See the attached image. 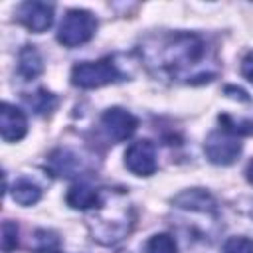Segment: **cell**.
I'll list each match as a JSON object with an SVG mask.
<instances>
[{
	"mask_svg": "<svg viewBox=\"0 0 253 253\" xmlns=\"http://www.w3.org/2000/svg\"><path fill=\"white\" fill-rule=\"evenodd\" d=\"M144 59L158 73L184 81V83H208L215 77L204 65L206 42L198 34L174 32L158 38H150L142 47Z\"/></svg>",
	"mask_w": 253,
	"mask_h": 253,
	"instance_id": "obj_1",
	"label": "cell"
},
{
	"mask_svg": "<svg viewBox=\"0 0 253 253\" xmlns=\"http://www.w3.org/2000/svg\"><path fill=\"white\" fill-rule=\"evenodd\" d=\"M125 75L117 67L113 57H103L99 61H81L71 69V83L81 89H99L103 85L121 81Z\"/></svg>",
	"mask_w": 253,
	"mask_h": 253,
	"instance_id": "obj_2",
	"label": "cell"
},
{
	"mask_svg": "<svg viewBox=\"0 0 253 253\" xmlns=\"http://www.w3.org/2000/svg\"><path fill=\"white\" fill-rule=\"evenodd\" d=\"M97 30V20L87 10H69L57 30V42L65 47H77L87 43Z\"/></svg>",
	"mask_w": 253,
	"mask_h": 253,
	"instance_id": "obj_3",
	"label": "cell"
},
{
	"mask_svg": "<svg viewBox=\"0 0 253 253\" xmlns=\"http://www.w3.org/2000/svg\"><path fill=\"white\" fill-rule=\"evenodd\" d=\"M204 152H206L210 162L227 166V164L235 162V158L239 156L241 140L237 134H233L221 126L219 130H213L208 134V138L204 142Z\"/></svg>",
	"mask_w": 253,
	"mask_h": 253,
	"instance_id": "obj_4",
	"label": "cell"
},
{
	"mask_svg": "<svg viewBox=\"0 0 253 253\" xmlns=\"http://www.w3.org/2000/svg\"><path fill=\"white\" fill-rule=\"evenodd\" d=\"M101 126L109 140L123 142L134 134L138 121L132 113H128L121 107H111L101 115Z\"/></svg>",
	"mask_w": 253,
	"mask_h": 253,
	"instance_id": "obj_5",
	"label": "cell"
},
{
	"mask_svg": "<svg viewBox=\"0 0 253 253\" xmlns=\"http://www.w3.org/2000/svg\"><path fill=\"white\" fill-rule=\"evenodd\" d=\"M125 166L136 176H152L156 172V146L150 140H136L125 152Z\"/></svg>",
	"mask_w": 253,
	"mask_h": 253,
	"instance_id": "obj_6",
	"label": "cell"
},
{
	"mask_svg": "<svg viewBox=\"0 0 253 253\" xmlns=\"http://www.w3.org/2000/svg\"><path fill=\"white\" fill-rule=\"evenodd\" d=\"M18 20L30 32L42 34L53 24V4H47V2H24L18 8Z\"/></svg>",
	"mask_w": 253,
	"mask_h": 253,
	"instance_id": "obj_7",
	"label": "cell"
},
{
	"mask_svg": "<svg viewBox=\"0 0 253 253\" xmlns=\"http://www.w3.org/2000/svg\"><path fill=\"white\" fill-rule=\"evenodd\" d=\"M174 206L184 210V211H192V213H204V215H215L217 213V204H215L213 196L206 190H200V188L186 190V192L178 194L174 198Z\"/></svg>",
	"mask_w": 253,
	"mask_h": 253,
	"instance_id": "obj_8",
	"label": "cell"
},
{
	"mask_svg": "<svg viewBox=\"0 0 253 253\" xmlns=\"http://www.w3.org/2000/svg\"><path fill=\"white\" fill-rule=\"evenodd\" d=\"M0 130H2V138L6 142H16L20 138H24V134L28 132V123H26V115L10 105V103H2L0 107Z\"/></svg>",
	"mask_w": 253,
	"mask_h": 253,
	"instance_id": "obj_9",
	"label": "cell"
},
{
	"mask_svg": "<svg viewBox=\"0 0 253 253\" xmlns=\"http://www.w3.org/2000/svg\"><path fill=\"white\" fill-rule=\"evenodd\" d=\"M65 202L73 210H91V208L101 206L103 196H101V190H97V188H93L85 182H79V184L69 188V192L65 196Z\"/></svg>",
	"mask_w": 253,
	"mask_h": 253,
	"instance_id": "obj_10",
	"label": "cell"
},
{
	"mask_svg": "<svg viewBox=\"0 0 253 253\" xmlns=\"http://www.w3.org/2000/svg\"><path fill=\"white\" fill-rule=\"evenodd\" d=\"M49 166H51L53 174L63 176V178H73L83 170L79 156L75 152H71L69 148H57L49 156Z\"/></svg>",
	"mask_w": 253,
	"mask_h": 253,
	"instance_id": "obj_11",
	"label": "cell"
},
{
	"mask_svg": "<svg viewBox=\"0 0 253 253\" xmlns=\"http://www.w3.org/2000/svg\"><path fill=\"white\" fill-rule=\"evenodd\" d=\"M42 71H43V59L38 53V49L34 45L22 47V51L18 55V73L26 81H30V79H36Z\"/></svg>",
	"mask_w": 253,
	"mask_h": 253,
	"instance_id": "obj_12",
	"label": "cell"
},
{
	"mask_svg": "<svg viewBox=\"0 0 253 253\" xmlns=\"http://www.w3.org/2000/svg\"><path fill=\"white\" fill-rule=\"evenodd\" d=\"M12 198L20 206H32L42 198V190L36 182L28 180V178H20L12 186Z\"/></svg>",
	"mask_w": 253,
	"mask_h": 253,
	"instance_id": "obj_13",
	"label": "cell"
},
{
	"mask_svg": "<svg viewBox=\"0 0 253 253\" xmlns=\"http://www.w3.org/2000/svg\"><path fill=\"white\" fill-rule=\"evenodd\" d=\"M34 253H61V239L51 229H36L32 237Z\"/></svg>",
	"mask_w": 253,
	"mask_h": 253,
	"instance_id": "obj_14",
	"label": "cell"
},
{
	"mask_svg": "<svg viewBox=\"0 0 253 253\" xmlns=\"http://www.w3.org/2000/svg\"><path fill=\"white\" fill-rule=\"evenodd\" d=\"M26 105L36 113V115H47L55 109L57 105V99L53 93H49L47 89H38L36 93H30L24 97Z\"/></svg>",
	"mask_w": 253,
	"mask_h": 253,
	"instance_id": "obj_15",
	"label": "cell"
},
{
	"mask_svg": "<svg viewBox=\"0 0 253 253\" xmlns=\"http://www.w3.org/2000/svg\"><path fill=\"white\" fill-rule=\"evenodd\" d=\"M144 253H178V245L172 235L156 233L144 243Z\"/></svg>",
	"mask_w": 253,
	"mask_h": 253,
	"instance_id": "obj_16",
	"label": "cell"
},
{
	"mask_svg": "<svg viewBox=\"0 0 253 253\" xmlns=\"http://www.w3.org/2000/svg\"><path fill=\"white\" fill-rule=\"evenodd\" d=\"M18 247V225L12 221L2 223V251L12 253Z\"/></svg>",
	"mask_w": 253,
	"mask_h": 253,
	"instance_id": "obj_17",
	"label": "cell"
},
{
	"mask_svg": "<svg viewBox=\"0 0 253 253\" xmlns=\"http://www.w3.org/2000/svg\"><path fill=\"white\" fill-rule=\"evenodd\" d=\"M221 253H253V239H249V237H229L223 243Z\"/></svg>",
	"mask_w": 253,
	"mask_h": 253,
	"instance_id": "obj_18",
	"label": "cell"
},
{
	"mask_svg": "<svg viewBox=\"0 0 253 253\" xmlns=\"http://www.w3.org/2000/svg\"><path fill=\"white\" fill-rule=\"evenodd\" d=\"M241 75H243L249 83H253V51H249V53L243 57V61H241Z\"/></svg>",
	"mask_w": 253,
	"mask_h": 253,
	"instance_id": "obj_19",
	"label": "cell"
},
{
	"mask_svg": "<svg viewBox=\"0 0 253 253\" xmlns=\"http://www.w3.org/2000/svg\"><path fill=\"white\" fill-rule=\"evenodd\" d=\"M225 93H231V97H233V99H239V101H249L247 93H245L243 89H239V87H225Z\"/></svg>",
	"mask_w": 253,
	"mask_h": 253,
	"instance_id": "obj_20",
	"label": "cell"
},
{
	"mask_svg": "<svg viewBox=\"0 0 253 253\" xmlns=\"http://www.w3.org/2000/svg\"><path fill=\"white\" fill-rule=\"evenodd\" d=\"M245 176H247V180L253 184V160L247 164V170H245Z\"/></svg>",
	"mask_w": 253,
	"mask_h": 253,
	"instance_id": "obj_21",
	"label": "cell"
}]
</instances>
